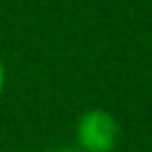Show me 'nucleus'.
I'll return each mask as SVG.
<instances>
[{
  "instance_id": "7ed1b4c3",
  "label": "nucleus",
  "mask_w": 152,
  "mask_h": 152,
  "mask_svg": "<svg viewBox=\"0 0 152 152\" xmlns=\"http://www.w3.org/2000/svg\"><path fill=\"white\" fill-rule=\"evenodd\" d=\"M55 152H83V150H78V147H59Z\"/></svg>"
},
{
  "instance_id": "f257e3e1",
  "label": "nucleus",
  "mask_w": 152,
  "mask_h": 152,
  "mask_svg": "<svg viewBox=\"0 0 152 152\" xmlns=\"http://www.w3.org/2000/svg\"><path fill=\"white\" fill-rule=\"evenodd\" d=\"M119 142V121L102 107L86 109L76 121V147L83 152H114Z\"/></svg>"
},
{
  "instance_id": "f03ea898",
  "label": "nucleus",
  "mask_w": 152,
  "mask_h": 152,
  "mask_svg": "<svg viewBox=\"0 0 152 152\" xmlns=\"http://www.w3.org/2000/svg\"><path fill=\"white\" fill-rule=\"evenodd\" d=\"M5 86H7V69H5V62H2V57H0V97H2V93H5Z\"/></svg>"
}]
</instances>
